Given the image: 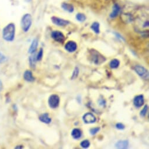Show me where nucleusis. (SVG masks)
<instances>
[{"mask_svg": "<svg viewBox=\"0 0 149 149\" xmlns=\"http://www.w3.org/2000/svg\"><path fill=\"white\" fill-rule=\"evenodd\" d=\"M61 8L65 11L69 13H72L74 11V7L72 4L66 3H63L61 5Z\"/></svg>", "mask_w": 149, "mask_h": 149, "instance_id": "17", "label": "nucleus"}, {"mask_svg": "<svg viewBox=\"0 0 149 149\" xmlns=\"http://www.w3.org/2000/svg\"><path fill=\"white\" fill-rule=\"evenodd\" d=\"M120 11V7L118 4H115L112 8V11L110 14L109 17L111 18H115L118 16Z\"/></svg>", "mask_w": 149, "mask_h": 149, "instance_id": "12", "label": "nucleus"}, {"mask_svg": "<svg viewBox=\"0 0 149 149\" xmlns=\"http://www.w3.org/2000/svg\"><path fill=\"white\" fill-rule=\"evenodd\" d=\"M129 146L128 140H119L115 144V147L117 148H127Z\"/></svg>", "mask_w": 149, "mask_h": 149, "instance_id": "15", "label": "nucleus"}, {"mask_svg": "<svg viewBox=\"0 0 149 149\" xmlns=\"http://www.w3.org/2000/svg\"><path fill=\"white\" fill-rule=\"evenodd\" d=\"M100 130V127H93V128H91L90 130V134L91 135H95Z\"/></svg>", "mask_w": 149, "mask_h": 149, "instance_id": "26", "label": "nucleus"}, {"mask_svg": "<svg viewBox=\"0 0 149 149\" xmlns=\"http://www.w3.org/2000/svg\"><path fill=\"white\" fill-rule=\"evenodd\" d=\"M80 146L82 148H88L90 146V142L88 140H83L81 143H80Z\"/></svg>", "mask_w": 149, "mask_h": 149, "instance_id": "23", "label": "nucleus"}, {"mask_svg": "<svg viewBox=\"0 0 149 149\" xmlns=\"http://www.w3.org/2000/svg\"><path fill=\"white\" fill-rule=\"evenodd\" d=\"M24 80L29 83L33 82L35 80V78L33 77L32 72L30 70H26L24 74Z\"/></svg>", "mask_w": 149, "mask_h": 149, "instance_id": "11", "label": "nucleus"}, {"mask_svg": "<svg viewBox=\"0 0 149 149\" xmlns=\"http://www.w3.org/2000/svg\"><path fill=\"white\" fill-rule=\"evenodd\" d=\"M83 120L85 123L91 124L96 122L97 119L94 114L91 112H87L83 116Z\"/></svg>", "mask_w": 149, "mask_h": 149, "instance_id": "9", "label": "nucleus"}, {"mask_svg": "<svg viewBox=\"0 0 149 149\" xmlns=\"http://www.w3.org/2000/svg\"><path fill=\"white\" fill-rule=\"evenodd\" d=\"M39 119L40 122L45 124H49L52 122V119L49 116V115L48 113H44L41 114L39 116Z\"/></svg>", "mask_w": 149, "mask_h": 149, "instance_id": "14", "label": "nucleus"}, {"mask_svg": "<svg viewBox=\"0 0 149 149\" xmlns=\"http://www.w3.org/2000/svg\"><path fill=\"white\" fill-rule=\"evenodd\" d=\"M77 21L80 22H83L86 20V16L83 13H78L76 16Z\"/></svg>", "mask_w": 149, "mask_h": 149, "instance_id": "21", "label": "nucleus"}, {"mask_svg": "<svg viewBox=\"0 0 149 149\" xmlns=\"http://www.w3.org/2000/svg\"><path fill=\"white\" fill-rule=\"evenodd\" d=\"M90 57L91 60L95 64H101L106 61L105 57L102 54H101L99 52L94 49L90 50Z\"/></svg>", "mask_w": 149, "mask_h": 149, "instance_id": "3", "label": "nucleus"}, {"mask_svg": "<svg viewBox=\"0 0 149 149\" xmlns=\"http://www.w3.org/2000/svg\"><path fill=\"white\" fill-rule=\"evenodd\" d=\"M43 49L41 48L39 50L38 54L36 55V60L37 61H41L42 58H43Z\"/></svg>", "mask_w": 149, "mask_h": 149, "instance_id": "24", "label": "nucleus"}, {"mask_svg": "<svg viewBox=\"0 0 149 149\" xmlns=\"http://www.w3.org/2000/svg\"><path fill=\"white\" fill-rule=\"evenodd\" d=\"M7 60V57L4 54H3V53L0 52V64L5 63Z\"/></svg>", "mask_w": 149, "mask_h": 149, "instance_id": "27", "label": "nucleus"}, {"mask_svg": "<svg viewBox=\"0 0 149 149\" xmlns=\"http://www.w3.org/2000/svg\"><path fill=\"white\" fill-rule=\"evenodd\" d=\"M82 136V132L80 129L74 128L71 132V136L74 139H79Z\"/></svg>", "mask_w": 149, "mask_h": 149, "instance_id": "16", "label": "nucleus"}, {"mask_svg": "<svg viewBox=\"0 0 149 149\" xmlns=\"http://www.w3.org/2000/svg\"><path fill=\"white\" fill-rule=\"evenodd\" d=\"M119 65H120V61L116 58H114L109 63V67L112 69H115L118 68Z\"/></svg>", "mask_w": 149, "mask_h": 149, "instance_id": "19", "label": "nucleus"}, {"mask_svg": "<svg viewBox=\"0 0 149 149\" xmlns=\"http://www.w3.org/2000/svg\"><path fill=\"white\" fill-rule=\"evenodd\" d=\"M23 148L24 147L22 145H18L15 147V148Z\"/></svg>", "mask_w": 149, "mask_h": 149, "instance_id": "30", "label": "nucleus"}, {"mask_svg": "<svg viewBox=\"0 0 149 149\" xmlns=\"http://www.w3.org/2000/svg\"><path fill=\"white\" fill-rule=\"evenodd\" d=\"M115 127H116V129H118L119 130H123L125 128V125L123 123H116V125H115Z\"/></svg>", "mask_w": 149, "mask_h": 149, "instance_id": "28", "label": "nucleus"}, {"mask_svg": "<svg viewBox=\"0 0 149 149\" xmlns=\"http://www.w3.org/2000/svg\"><path fill=\"white\" fill-rule=\"evenodd\" d=\"M134 71L138 74V76L144 80H148V70L142 65H136L134 68Z\"/></svg>", "mask_w": 149, "mask_h": 149, "instance_id": "4", "label": "nucleus"}, {"mask_svg": "<svg viewBox=\"0 0 149 149\" xmlns=\"http://www.w3.org/2000/svg\"><path fill=\"white\" fill-rule=\"evenodd\" d=\"M148 107L147 105H144V108L142 109V110L140 111V116L144 118L146 116L147 113V111H148Z\"/></svg>", "mask_w": 149, "mask_h": 149, "instance_id": "25", "label": "nucleus"}, {"mask_svg": "<svg viewBox=\"0 0 149 149\" xmlns=\"http://www.w3.org/2000/svg\"><path fill=\"white\" fill-rule=\"evenodd\" d=\"M51 20L54 25L58 26H65L70 24V21L57 17H52Z\"/></svg>", "mask_w": 149, "mask_h": 149, "instance_id": "7", "label": "nucleus"}, {"mask_svg": "<svg viewBox=\"0 0 149 149\" xmlns=\"http://www.w3.org/2000/svg\"><path fill=\"white\" fill-rule=\"evenodd\" d=\"M38 45H39L38 39L37 38H35L32 40V42L31 44V46L28 49V53L30 54H33V53H35L37 50Z\"/></svg>", "mask_w": 149, "mask_h": 149, "instance_id": "13", "label": "nucleus"}, {"mask_svg": "<svg viewBox=\"0 0 149 149\" xmlns=\"http://www.w3.org/2000/svg\"><path fill=\"white\" fill-rule=\"evenodd\" d=\"M60 97L56 94L51 95L48 99V104L50 108L56 109L60 104Z\"/></svg>", "mask_w": 149, "mask_h": 149, "instance_id": "5", "label": "nucleus"}, {"mask_svg": "<svg viewBox=\"0 0 149 149\" xmlns=\"http://www.w3.org/2000/svg\"><path fill=\"white\" fill-rule=\"evenodd\" d=\"M29 58V64L32 68H35L36 63V54L35 53L32 54Z\"/></svg>", "mask_w": 149, "mask_h": 149, "instance_id": "20", "label": "nucleus"}, {"mask_svg": "<svg viewBox=\"0 0 149 149\" xmlns=\"http://www.w3.org/2000/svg\"><path fill=\"white\" fill-rule=\"evenodd\" d=\"M32 24V17L30 14H25L23 15L21 20V26L24 32L29 31Z\"/></svg>", "mask_w": 149, "mask_h": 149, "instance_id": "2", "label": "nucleus"}, {"mask_svg": "<svg viewBox=\"0 0 149 149\" xmlns=\"http://www.w3.org/2000/svg\"><path fill=\"white\" fill-rule=\"evenodd\" d=\"M51 37L54 40L60 43H63L65 40V37L63 33L58 31H53L51 33Z\"/></svg>", "mask_w": 149, "mask_h": 149, "instance_id": "6", "label": "nucleus"}, {"mask_svg": "<svg viewBox=\"0 0 149 149\" xmlns=\"http://www.w3.org/2000/svg\"><path fill=\"white\" fill-rule=\"evenodd\" d=\"M91 29L96 34L100 33V24L98 22H94L91 26Z\"/></svg>", "mask_w": 149, "mask_h": 149, "instance_id": "18", "label": "nucleus"}, {"mask_svg": "<svg viewBox=\"0 0 149 149\" xmlns=\"http://www.w3.org/2000/svg\"><path fill=\"white\" fill-rule=\"evenodd\" d=\"M64 49L69 53L74 52L77 49V44L73 40L68 41L64 46Z\"/></svg>", "mask_w": 149, "mask_h": 149, "instance_id": "8", "label": "nucleus"}, {"mask_svg": "<svg viewBox=\"0 0 149 149\" xmlns=\"http://www.w3.org/2000/svg\"><path fill=\"white\" fill-rule=\"evenodd\" d=\"M79 72H80V70L79 68L78 67H76L74 68V70L72 72V74L71 76V80H74L77 78L79 74Z\"/></svg>", "mask_w": 149, "mask_h": 149, "instance_id": "22", "label": "nucleus"}, {"mask_svg": "<svg viewBox=\"0 0 149 149\" xmlns=\"http://www.w3.org/2000/svg\"><path fill=\"white\" fill-rule=\"evenodd\" d=\"M15 25L14 23L8 24L3 29L2 35L3 39L8 42L14 41L15 37Z\"/></svg>", "mask_w": 149, "mask_h": 149, "instance_id": "1", "label": "nucleus"}, {"mask_svg": "<svg viewBox=\"0 0 149 149\" xmlns=\"http://www.w3.org/2000/svg\"><path fill=\"white\" fill-rule=\"evenodd\" d=\"M25 1L26 2V3H30L32 0H25Z\"/></svg>", "mask_w": 149, "mask_h": 149, "instance_id": "31", "label": "nucleus"}, {"mask_svg": "<svg viewBox=\"0 0 149 149\" xmlns=\"http://www.w3.org/2000/svg\"><path fill=\"white\" fill-rule=\"evenodd\" d=\"M3 88V83H2V81H1V80H0V93H1V91H2Z\"/></svg>", "mask_w": 149, "mask_h": 149, "instance_id": "29", "label": "nucleus"}, {"mask_svg": "<svg viewBox=\"0 0 149 149\" xmlns=\"http://www.w3.org/2000/svg\"><path fill=\"white\" fill-rule=\"evenodd\" d=\"M144 103V98L143 95H139L134 97L133 100V105L137 108H139L141 107Z\"/></svg>", "mask_w": 149, "mask_h": 149, "instance_id": "10", "label": "nucleus"}]
</instances>
